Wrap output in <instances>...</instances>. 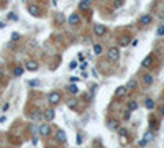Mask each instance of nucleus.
<instances>
[{
  "mask_svg": "<svg viewBox=\"0 0 164 148\" xmlns=\"http://www.w3.org/2000/svg\"><path fill=\"white\" fill-rule=\"evenodd\" d=\"M2 28H5V23H3V22H0V30H2Z\"/></svg>",
  "mask_w": 164,
  "mask_h": 148,
  "instance_id": "39",
  "label": "nucleus"
},
{
  "mask_svg": "<svg viewBox=\"0 0 164 148\" xmlns=\"http://www.w3.org/2000/svg\"><path fill=\"white\" fill-rule=\"evenodd\" d=\"M145 107H146V109H154V101H153V99H146V101H145Z\"/></svg>",
  "mask_w": 164,
  "mask_h": 148,
  "instance_id": "21",
  "label": "nucleus"
},
{
  "mask_svg": "<svg viewBox=\"0 0 164 148\" xmlns=\"http://www.w3.org/2000/svg\"><path fill=\"white\" fill-rule=\"evenodd\" d=\"M23 73H25V67H22V66H15L13 67V76L15 77H20Z\"/></svg>",
  "mask_w": 164,
  "mask_h": 148,
  "instance_id": "16",
  "label": "nucleus"
},
{
  "mask_svg": "<svg viewBox=\"0 0 164 148\" xmlns=\"http://www.w3.org/2000/svg\"><path fill=\"white\" fill-rule=\"evenodd\" d=\"M56 22H58V23H64V15L62 13H58V15H56Z\"/></svg>",
  "mask_w": 164,
  "mask_h": 148,
  "instance_id": "29",
  "label": "nucleus"
},
{
  "mask_svg": "<svg viewBox=\"0 0 164 148\" xmlns=\"http://www.w3.org/2000/svg\"><path fill=\"white\" fill-rule=\"evenodd\" d=\"M28 12H30V15H31V17H35V18L41 17V10H39L36 5H28Z\"/></svg>",
  "mask_w": 164,
  "mask_h": 148,
  "instance_id": "7",
  "label": "nucleus"
},
{
  "mask_svg": "<svg viewBox=\"0 0 164 148\" xmlns=\"http://www.w3.org/2000/svg\"><path fill=\"white\" fill-rule=\"evenodd\" d=\"M153 22V17H151V15H141V17H139V23H141V25H149V23Z\"/></svg>",
  "mask_w": 164,
  "mask_h": 148,
  "instance_id": "12",
  "label": "nucleus"
},
{
  "mask_svg": "<svg viewBox=\"0 0 164 148\" xmlns=\"http://www.w3.org/2000/svg\"><path fill=\"white\" fill-rule=\"evenodd\" d=\"M77 143H79V145L82 143V135H77Z\"/></svg>",
  "mask_w": 164,
  "mask_h": 148,
  "instance_id": "37",
  "label": "nucleus"
},
{
  "mask_svg": "<svg viewBox=\"0 0 164 148\" xmlns=\"http://www.w3.org/2000/svg\"><path fill=\"white\" fill-rule=\"evenodd\" d=\"M56 140H58L59 143H66L67 142L66 132H64V130H58V132H56Z\"/></svg>",
  "mask_w": 164,
  "mask_h": 148,
  "instance_id": "9",
  "label": "nucleus"
},
{
  "mask_svg": "<svg viewBox=\"0 0 164 148\" xmlns=\"http://www.w3.org/2000/svg\"><path fill=\"white\" fill-rule=\"evenodd\" d=\"M79 9H81V10H89L90 9V0H81Z\"/></svg>",
  "mask_w": 164,
  "mask_h": 148,
  "instance_id": "17",
  "label": "nucleus"
},
{
  "mask_svg": "<svg viewBox=\"0 0 164 148\" xmlns=\"http://www.w3.org/2000/svg\"><path fill=\"white\" fill-rule=\"evenodd\" d=\"M122 5H123V0H115V3H113V7H115V9H120Z\"/></svg>",
  "mask_w": 164,
  "mask_h": 148,
  "instance_id": "30",
  "label": "nucleus"
},
{
  "mask_svg": "<svg viewBox=\"0 0 164 148\" xmlns=\"http://www.w3.org/2000/svg\"><path fill=\"white\" fill-rule=\"evenodd\" d=\"M38 132L43 135V137H48V135L51 133V125H49V123H43V125H39Z\"/></svg>",
  "mask_w": 164,
  "mask_h": 148,
  "instance_id": "3",
  "label": "nucleus"
},
{
  "mask_svg": "<svg viewBox=\"0 0 164 148\" xmlns=\"http://www.w3.org/2000/svg\"><path fill=\"white\" fill-rule=\"evenodd\" d=\"M133 89H136V81L131 79V81H128V84H126V91L130 92V91H133Z\"/></svg>",
  "mask_w": 164,
  "mask_h": 148,
  "instance_id": "19",
  "label": "nucleus"
},
{
  "mask_svg": "<svg viewBox=\"0 0 164 148\" xmlns=\"http://www.w3.org/2000/svg\"><path fill=\"white\" fill-rule=\"evenodd\" d=\"M118 135H120V143H122V145H125V143L128 142V138H126V130H125V129H120V130H118Z\"/></svg>",
  "mask_w": 164,
  "mask_h": 148,
  "instance_id": "13",
  "label": "nucleus"
},
{
  "mask_svg": "<svg viewBox=\"0 0 164 148\" xmlns=\"http://www.w3.org/2000/svg\"><path fill=\"white\" fill-rule=\"evenodd\" d=\"M7 18H8V20H12V22H18V17L13 13V12H10V13L7 15Z\"/></svg>",
  "mask_w": 164,
  "mask_h": 148,
  "instance_id": "25",
  "label": "nucleus"
},
{
  "mask_svg": "<svg viewBox=\"0 0 164 148\" xmlns=\"http://www.w3.org/2000/svg\"><path fill=\"white\" fill-rule=\"evenodd\" d=\"M153 81H154V77L151 74H145V76H143V84H145V86H151Z\"/></svg>",
  "mask_w": 164,
  "mask_h": 148,
  "instance_id": "15",
  "label": "nucleus"
},
{
  "mask_svg": "<svg viewBox=\"0 0 164 148\" xmlns=\"http://www.w3.org/2000/svg\"><path fill=\"white\" fill-rule=\"evenodd\" d=\"M149 127L151 129H158V122H156V119H149Z\"/></svg>",
  "mask_w": 164,
  "mask_h": 148,
  "instance_id": "27",
  "label": "nucleus"
},
{
  "mask_svg": "<svg viewBox=\"0 0 164 148\" xmlns=\"http://www.w3.org/2000/svg\"><path fill=\"white\" fill-rule=\"evenodd\" d=\"M107 127H109V129H112V130H117V129H118V122H117V120H112V119H110V120L107 122Z\"/></svg>",
  "mask_w": 164,
  "mask_h": 148,
  "instance_id": "20",
  "label": "nucleus"
},
{
  "mask_svg": "<svg viewBox=\"0 0 164 148\" xmlns=\"http://www.w3.org/2000/svg\"><path fill=\"white\" fill-rule=\"evenodd\" d=\"M25 69H28V71H38V63L33 61V59H30V61H26Z\"/></svg>",
  "mask_w": 164,
  "mask_h": 148,
  "instance_id": "11",
  "label": "nucleus"
},
{
  "mask_svg": "<svg viewBox=\"0 0 164 148\" xmlns=\"http://www.w3.org/2000/svg\"><path fill=\"white\" fill-rule=\"evenodd\" d=\"M148 143H149V142H148V140H146V138H143V140H139V146H146V145H148Z\"/></svg>",
  "mask_w": 164,
  "mask_h": 148,
  "instance_id": "32",
  "label": "nucleus"
},
{
  "mask_svg": "<svg viewBox=\"0 0 164 148\" xmlns=\"http://www.w3.org/2000/svg\"><path fill=\"white\" fill-rule=\"evenodd\" d=\"M90 2H92V0H90Z\"/></svg>",
  "mask_w": 164,
  "mask_h": 148,
  "instance_id": "41",
  "label": "nucleus"
},
{
  "mask_svg": "<svg viewBox=\"0 0 164 148\" xmlns=\"http://www.w3.org/2000/svg\"><path fill=\"white\" fill-rule=\"evenodd\" d=\"M67 91H69V94H72V95L79 94V87L75 86V82H71L69 86H67Z\"/></svg>",
  "mask_w": 164,
  "mask_h": 148,
  "instance_id": "14",
  "label": "nucleus"
},
{
  "mask_svg": "<svg viewBox=\"0 0 164 148\" xmlns=\"http://www.w3.org/2000/svg\"><path fill=\"white\" fill-rule=\"evenodd\" d=\"M153 61H154V59H153V54H148L146 58L143 59L141 67H146V69H148V67H151V66H153Z\"/></svg>",
  "mask_w": 164,
  "mask_h": 148,
  "instance_id": "8",
  "label": "nucleus"
},
{
  "mask_svg": "<svg viewBox=\"0 0 164 148\" xmlns=\"http://www.w3.org/2000/svg\"><path fill=\"white\" fill-rule=\"evenodd\" d=\"M102 51H103L102 45H100V43H95V45H94V54L100 56V54H102Z\"/></svg>",
  "mask_w": 164,
  "mask_h": 148,
  "instance_id": "18",
  "label": "nucleus"
},
{
  "mask_svg": "<svg viewBox=\"0 0 164 148\" xmlns=\"http://www.w3.org/2000/svg\"><path fill=\"white\" fill-rule=\"evenodd\" d=\"M162 35H164V25H161L158 28V36H162Z\"/></svg>",
  "mask_w": 164,
  "mask_h": 148,
  "instance_id": "31",
  "label": "nucleus"
},
{
  "mask_svg": "<svg viewBox=\"0 0 164 148\" xmlns=\"http://www.w3.org/2000/svg\"><path fill=\"white\" fill-rule=\"evenodd\" d=\"M107 58H109V61H110V63L118 61V59H120V48L112 46L110 50H109V53H107Z\"/></svg>",
  "mask_w": 164,
  "mask_h": 148,
  "instance_id": "2",
  "label": "nucleus"
},
{
  "mask_svg": "<svg viewBox=\"0 0 164 148\" xmlns=\"http://www.w3.org/2000/svg\"><path fill=\"white\" fill-rule=\"evenodd\" d=\"M62 95L61 92H58V91H53V92L48 94V102H49V105H58L59 102H61Z\"/></svg>",
  "mask_w": 164,
  "mask_h": 148,
  "instance_id": "1",
  "label": "nucleus"
},
{
  "mask_svg": "<svg viewBox=\"0 0 164 148\" xmlns=\"http://www.w3.org/2000/svg\"><path fill=\"white\" fill-rule=\"evenodd\" d=\"M8 109H10V104H8V102H5V104H3V107H2V110H3V112H7Z\"/></svg>",
  "mask_w": 164,
  "mask_h": 148,
  "instance_id": "33",
  "label": "nucleus"
},
{
  "mask_svg": "<svg viewBox=\"0 0 164 148\" xmlns=\"http://www.w3.org/2000/svg\"><path fill=\"white\" fill-rule=\"evenodd\" d=\"M126 92H128V91H126V86H120V87H117V89H115V97L122 99Z\"/></svg>",
  "mask_w": 164,
  "mask_h": 148,
  "instance_id": "10",
  "label": "nucleus"
},
{
  "mask_svg": "<svg viewBox=\"0 0 164 148\" xmlns=\"http://www.w3.org/2000/svg\"><path fill=\"white\" fill-rule=\"evenodd\" d=\"M67 105H69L71 109H75V105H77V102H75V99H71V101H67Z\"/></svg>",
  "mask_w": 164,
  "mask_h": 148,
  "instance_id": "28",
  "label": "nucleus"
},
{
  "mask_svg": "<svg viewBox=\"0 0 164 148\" xmlns=\"http://www.w3.org/2000/svg\"><path fill=\"white\" fill-rule=\"evenodd\" d=\"M77 66H79L77 59H72V61L69 63V69H71V71H74V69H75V67H77Z\"/></svg>",
  "mask_w": 164,
  "mask_h": 148,
  "instance_id": "24",
  "label": "nucleus"
},
{
  "mask_svg": "<svg viewBox=\"0 0 164 148\" xmlns=\"http://www.w3.org/2000/svg\"><path fill=\"white\" fill-rule=\"evenodd\" d=\"M136 109H138V102L131 101L130 104H128V110H130V112H135V110H136Z\"/></svg>",
  "mask_w": 164,
  "mask_h": 148,
  "instance_id": "22",
  "label": "nucleus"
},
{
  "mask_svg": "<svg viewBox=\"0 0 164 148\" xmlns=\"http://www.w3.org/2000/svg\"><path fill=\"white\" fill-rule=\"evenodd\" d=\"M94 33L97 35V36H103V35L107 33V26L105 25H95L94 26Z\"/></svg>",
  "mask_w": 164,
  "mask_h": 148,
  "instance_id": "6",
  "label": "nucleus"
},
{
  "mask_svg": "<svg viewBox=\"0 0 164 148\" xmlns=\"http://www.w3.org/2000/svg\"><path fill=\"white\" fill-rule=\"evenodd\" d=\"M54 109H46L45 112H43V119H45V120H48V122H51V120H54Z\"/></svg>",
  "mask_w": 164,
  "mask_h": 148,
  "instance_id": "4",
  "label": "nucleus"
},
{
  "mask_svg": "<svg viewBox=\"0 0 164 148\" xmlns=\"http://www.w3.org/2000/svg\"><path fill=\"white\" fill-rule=\"evenodd\" d=\"M161 114H162V117H164V107H162V109H161Z\"/></svg>",
  "mask_w": 164,
  "mask_h": 148,
  "instance_id": "40",
  "label": "nucleus"
},
{
  "mask_svg": "<svg viewBox=\"0 0 164 148\" xmlns=\"http://www.w3.org/2000/svg\"><path fill=\"white\" fill-rule=\"evenodd\" d=\"M87 66H89L87 63H82V64H81V69H82V71H85V69H87Z\"/></svg>",
  "mask_w": 164,
  "mask_h": 148,
  "instance_id": "36",
  "label": "nucleus"
},
{
  "mask_svg": "<svg viewBox=\"0 0 164 148\" xmlns=\"http://www.w3.org/2000/svg\"><path fill=\"white\" fill-rule=\"evenodd\" d=\"M130 115H131V112L126 110V112H125V120H130Z\"/></svg>",
  "mask_w": 164,
  "mask_h": 148,
  "instance_id": "35",
  "label": "nucleus"
},
{
  "mask_svg": "<svg viewBox=\"0 0 164 148\" xmlns=\"http://www.w3.org/2000/svg\"><path fill=\"white\" fill-rule=\"evenodd\" d=\"M28 84H30L31 87H35V86H36V87H38V86H41V82H39L38 79H31V81H28Z\"/></svg>",
  "mask_w": 164,
  "mask_h": 148,
  "instance_id": "26",
  "label": "nucleus"
},
{
  "mask_svg": "<svg viewBox=\"0 0 164 148\" xmlns=\"http://www.w3.org/2000/svg\"><path fill=\"white\" fill-rule=\"evenodd\" d=\"M17 40H20V35L18 33H13V35H12V41H17Z\"/></svg>",
  "mask_w": 164,
  "mask_h": 148,
  "instance_id": "34",
  "label": "nucleus"
},
{
  "mask_svg": "<svg viewBox=\"0 0 164 148\" xmlns=\"http://www.w3.org/2000/svg\"><path fill=\"white\" fill-rule=\"evenodd\" d=\"M79 23H81V15H79V13L69 15V25L71 26H75V25H79Z\"/></svg>",
  "mask_w": 164,
  "mask_h": 148,
  "instance_id": "5",
  "label": "nucleus"
},
{
  "mask_svg": "<svg viewBox=\"0 0 164 148\" xmlns=\"http://www.w3.org/2000/svg\"><path fill=\"white\" fill-rule=\"evenodd\" d=\"M69 81H71V82H77V81H79V77H71Z\"/></svg>",
  "mask_w": 164,
  "mask_h": 148,
  "instance_id": "38",
  "label": "nucleus"
},
{
  "mask_svg": "<svg viewBox=\"0 0 164 148\" xmlns=\"http://www.w3.org/2000/svg\"><path fill=\"white\" fill-rule=\"evenodd\" d=\"M128 45H130V38H128V36L120 38V46H128Z\"/></svg>",
  "mask_w": 164,
  "mask_h": 148,
  "instance_id": "23",
  "label": "nucleus"
}]
</instances>
